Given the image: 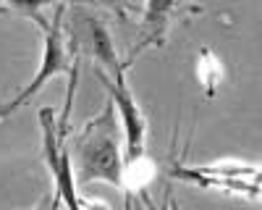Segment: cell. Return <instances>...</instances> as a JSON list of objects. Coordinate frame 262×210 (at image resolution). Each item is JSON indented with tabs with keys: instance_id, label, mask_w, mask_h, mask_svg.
<instances>
[{
	"instance_id": "6da1fadb",
	"label": "cell",
	"mask_w": 262,
	"mask_h": 210,
	"mask_svg": "<svg viewBox=\"0 0 262 210\" xmlns=\"http://www.w3.org/2000/svg\"><path fill=\"white\" fill-rule=\"evenodd\" d=\"M76 179L81 184L90 181H111L123 189V155H121V134L113 102L84 126L76 139Z\"/></svg>"
},
{
	"instance_id": "7a4b0ae2",
	"label": "cell",
	"mask_w": 262,
	"mask_h": 210,
	"mask_svg": "<svg viewBox=\"0 0 262 210\" xmlns=\"http://www.w3.org/2000/svg\"><path fill=\"white\" fill-rule=\"evenodd\" d=\"M39 126H42V158H45V163L50 168V176L55 181L53 207H58L60 202H66L74 210L86 205L76 197L71 153H69V147H66V132L58 129L55 108H39Z\"/></svg>"
},
{
	"instance_id": "3957f363",
	"label": "cell",
	"mask_w": 262,
	"mask_h": 210,
	"mask_svg": "<svg viewBox=\"0 0 262 210\" xmlns=\"http://www.w3.org/2000/svg\"><path fill=\"white\" fill-rule=\"evenodd\" d=\"M42 29V37H45V53H42V63L34 74V79L21 90L13 100H8L3 108H0V118H8L16 108L27 105L50 76H60V74H69L71 71V58H69V50H66V39H63V6L58 3L55 6V16L53 21H45L39 27Z\"/></svg>"
},
{
	"instance_id": "277c9868",
	"label": "cell",
	"mask_w": 262,
	"mask_h": 210,
	"mask_svg": "<svg viewBox=\"0 0 262 210\" xmlns=\"http://www.w3.org/2000/svg\"><path fill=\"white\" fill-rule=\"evenodd\" d=\"M126 63L116 60L113 66H107V71L95 69L97 79L102 81V87L111 92L113 105L121 111L123 118V137H126V160L144 155V139H147V118L139 111V105L134 102L128 84H126Z\"/></svg>"
},
{
	"instance_id": "5b68a950",
	"label": "cell",
	"mask_w": 262,
	"mask_h": 210,
	"mask_svg": "<svg viewBox=\"0 0 262 210\" xmlns=\"http://www.w3.org/2000/svg\"><path fill=\"white\" fill-rule=\"evenodd\" d=\"M184 11V0H147V11H144V29L139 37V45L131 48L126 66H131L144 48H160L165 42V34L170 29V21Z\"/></svg>"
},
{
	"instance_id": "8992f818",
	"label": "cell",
	"mask_w": 262,
	"mask_h": 210,
	"mask_svg": "<svg viewBox=\"0 0 262 210\" xmlns=\"http://www.w3.org/2000/svg\"><path fill=\"white\" fill-rule=\"evenodd\" d=\"M173 176L186 179V181H196L205 189H231V192H244V195H257V181H244V179H228V176H215V174H205L200 168H173Z\"/></svg>"
},
{
	"instance_id": "52a82bcc",
	"label": "cell",
	"mask_w": 262,
	"mask_h": 210,
	"mask_svg": "<svg viewBox=\"0 0 262 210\" xmlns=\"http://www.w3.org/2000/svg\"><path fill=\"white\" fill-rule=\"evenodd\" d=\"M196 74H200V81H202V87H205V95L212 97L215 90H217V84H221L223 79V66H221V60H217L207 48L200 50V63H196Z\"/></svg>"
},
{
	"instance_id": "ba28073f",
	"label": "cell",
	"mask_w": 262,
	"mask_h": 210,
	"mask_svg": "<svg viewBox=\"0 0 262 210\" xmlns=\"http://www.w3.org/2000/svg\"><path fill=\"white\" fill-rule=\"evenodd\" d=\"M6 3L11 6V8H16L18 13H24V16H29L37 27H42L45 24V16H42L39 11L45 8V6H53V3H58V0H6Z\"/></svg>"
},
{
	"instance_id": "9c48e42d",
	"label": "cell",
	"mask_w": 262,
	"mask_h": 210,
	"mask_svg": "<svg viewBox=\"0 0 262 210\" xmlns=\"http://www.w3.org/2000/svg\"><path fill=\"white\" fill-rule=\"evenodd\" d=\"M121 3H126V6L131 8V11H134V8H137V6H134V0H121Z\"/></svg>"
},
{
	"instance_id": "30bf717a",
	"label": "cell",
	"mask_w": 262,
	"mask_h": 210,
	"mask_svg": "<svg viewBox=\"0 0 262 210\" xmlns=\"http://www.w3.org/2000/svg\"><path fill=\"white\" fill-rule=\"evenodd\" d=\"M0 13H6V8H0Z\"/></svg>"
}]
</instances>
